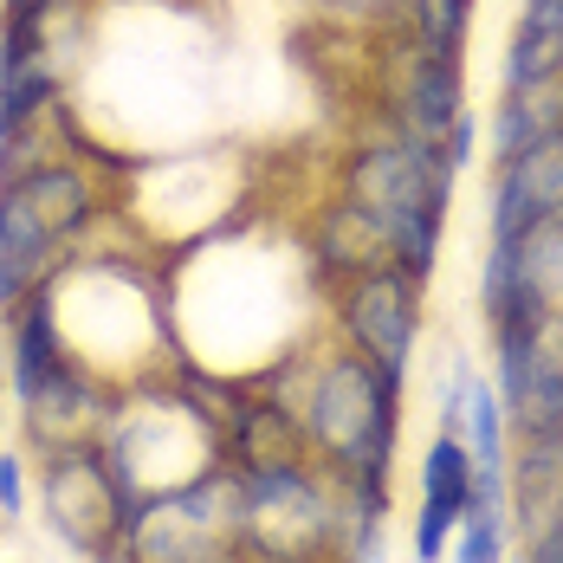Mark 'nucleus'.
Listing matches in <instances>:
<instances>
[{"label": "nucleus", "mask_w": 563, "mask_h": 563, "mask_svg": "<svg viewBox=\"0 0 563 563\" xmlns=\"http://www.w3.org/2000/svg\"><path fill=\"white\" fill-rule=\"evenodd\" d=\"M506 544H511V518L506 511H473L460 518V531H453V563H506Z\"/></svg>", "instance_id": "2eb2a0df"}, {"label": "nucleus", "mask_w": 563, "mask_h": 563, "mask_svg": "<svg viewBox=\"0 0 563 563\" xmlns=\"http://www.w3.org/2000/svg\"><path fill=\"white\" fill-rule=\"evenodd\" d=\"M421 298H428V285L415 273H401V266H369V273L343 279L338 298H331L338 343L369 356L376 369H389L395 383H408L415 343H421Z\"/></svg>", "instance_id": "6e6552de"}, {"label": "nucleus", "mask_w": 563, "mask_h": 563, "mask_svg": "<svg viewBox=\"0 0 563 563\" xmlns=\"http://www.w3.org/2000/svg\"><path fill=\"white\" fill-rule=\"evenodd\" d=\"M466 26H473V0H408V33L421 46L460 53L466 46Z\"/></svg>", "instance_id": "4468645a"}, {"label": "nucleus", "mask_w": 563, "mask_h": 563, "mask_svg": "<svg viewBox=\"0 0 563 563\" xmlns=\"http://www.w3.org/2000/svg\"><path fill=\"white\" fill-rule=\"evenodd\" d=\"M20 511H26V460L13 448H0V518L13 525Z\"/></svg>", "instance_id": "dca6fc26"}, {"label": "nucleus", "mask_w": 563, "mask_h": 563, "mask_svg": "<svg viewBox=\"0 0 563 563\" xmlns=\"http://www.w3.org/2000/svg\"><path fill=\"white\" fill-rule=\"evenodd\" d=\"M460 117H466V65H460V53L421 46L408 33V46L395 53V78H389V123L441 150V136Z\"/></svg>", "instance_id": "9d476101"}, {"label": "nucleus", "mask_w": 563, "mask_h": 563, "mask_svg": "<svg viewBox=\"0 0 563 563\" xmlns=\"http://www.w3.org/2000/svg\"><path fill=\"white\" fill-rule=\"evenodd\" d=\"M544 221H563V130L493 163V195H486V240H518Z\"/></svg>", "instance_id": "9b49d317"}, {"label": "nucleus", "mask_w": 563, "mask_h": 563, "mask_svg": "<svg viewBox=\"0 0 563 563\" xmlns=\"http://www.w3.org/2000/svg\"><path fill=\"white\" fill-rule=\"evenodd\" d=\"M473 506V453L460 434H434L421 453V506H415V563H441Z\"/></svg>", "instance_id": "f8f14e48"}, {"label": "nucleus", "mask_w": 563, "mask_h": 563, "mask_svg": "<svg viewBox=\"0 0 563 563\" xmlns=\"http://www.w3.org/2000/svg\"><path fill=\"white\" fill-rule=\"evenodd\" d=\"M493 389L506 401V428L551 434L563 428V305L493 331Z\"/></svg>", "instance_id": "1a4fd4ad"}, {"label": "nucleus", "mask_w": 563, "mask_h": 563, "mask_svg": "<svg viewBox=\"0 0 563 563\" xmlns=\"http://www.w3.org/2000/svg\"><path fill=\"white\" fill-rule=\"evenodd\" d=\"M525 563H563V511H551L544 525H531V551Z\"/></svg>", "instance_id": "6ab92c4d"}, {"label": "nucleus", "mask_w": 563, "mask_h": 563, "mask_svg": "<svg viewBox=\"0 0 563 563\" xmlns=\"http://www.w3.org/2000/svg\"><path fill=\"white\" fill-rule=\"evenodd\" d=\"M260 389L298 421L305 453L343 486V499L363 511H389V466L401 434V383L356 356L350 343H331L318 363H273Z\"/></svg>", "instance_id": "f257e3e1"}, {"label": "nucleus", "mask_w": 563, "mask_h": 563, "mask_svg": "<svg viewBox=\"0 0 563 563\" xmlns=\"http://www.w3.org/2000/svg\"><path fill=\"white\" fill-rule=\"evenodd\" d=\"M441 163H448L453 175L479 163V123H473V111H466V117H460V123L448 130V136H441Z\"/></svg>", "instance_id": "f3484780"}, {"label": "nucleus", "mask_w": 563, "mask_h": 563, "mask_svg": "<svg viewBox=\"0 0 563 563\" xmlns=\"http://www.w3.org/2000/svg\"><path fill=\"white\" fill-rule=\"evenodd\" d=\"M130 493L111 473V460L98 441L78 448H46L40 453V511L46 531L71 558L85 563H117L123 558V525H130Z\"/></svg>", "instance_id": "0eeeda50"}, {"label": "nucleus", "mask_w": 563, "mask_h": 563, "mask_svg": "<svg viewBox=\"0 0 563 563\" xmlns=\"http://www.w3.org/2000/svg\"><path fill=\"white\" fill-rule=\"evenodd\" d=\"M0 531H7V518H0Z\"/></svg>", "instance_id": "4be33fe9"}, {"label": "nucleus", "mask_w": 563, "mask_h": 563, "mask_svg": "<svg viewBox=\"0 0 563 563\" xmlns=\"http://www.w3.org/2000/svg\"><path fill=\"white\" fill-rule=\"evenodd\" d=\"M7 428H13V383H7V363H0V448H7Z\"/></svg>", "instance_id": "412c9836"}, {"label": "nucleus", "mask_w": 563, "mask_h": 563, "mask_svg": "<svg viewBox=\"0 0 563 563\" xmlns=\"http://www.w3.org/2000/svg\"><path fill=\"white\" fill-rule=\"evenodd\" d=\"M511 26H518V33H544V40H563V0H525Z\"/></svg>", "instance_id": "a211bd4d"}, {"label": "nucleus", "mask_w": 563, "mask_h": 563, "mask_svg": "<svg viewBox=\"0 0 563 563\" xmlns=\"http://www.w3.org/2000/svg\"><path fill=\"white\" fill-rule=\"evenodd\" d=\"M104 221V195L78 156H53L40 169L0 181V318L40 291Z\"/></svg>", "instance_id": "20e7f679"}, {"label": "nucleus", "mask_w": 563, "mask_h": 563, "mask_svg": "<svg viewBox=\"0 0 563 563\" xmlns=\"http://www.w3.org/2000/svg\"><path fill=\"white\" fill-rule=\"evenodd\" d=\"M338 195L376 221V233H383V246H389V260L401 273H415L421 285L434 279L441 233H448V201H453V169L441 163L434 143L395 130L383 117L338 163Z\"/></svg>", "instance_id": "f03ea898"}, {"label": "nucleus", "mask_w": 563, "mask_h": 563, "mask_svg": "<svg viewBox=\"0 0 563 563\" xmlns=\"http://www.w3.org/2000/svg\"><path fill=\"white\" fill-rule=\"evenodd\" d=\"M233 563H246V558H233Z\"/></svg>", "instance_id": "5701e85b"}, {"label": "nucleus", "mask_w": 563, "mask_h": 563, "mask_svg": "<svg viewBox=\"0 0 563 563\" xmlns=\"http://www.w3.org/2000/svg\"><path fill=\"white\" fill-rule=\"evenodd\" d=\"M563 130V78H544V85H518V91H499L493 104V123H486V156L506 163L518 150L544 143Z\"/></svg>", "instance_id": "ddd939ff"}, {"label": "nucleus", "mask_w": 563, "mask_h": 563, "mask_svg": "<svg viewBox=\"0 0 563 563\" xmlns=\"http://www.w3.org/2000/svg\"><path fill=\"white\" fill-rule=\"evenodd\" d=\"M98 448H104L130 499H156V493H175V486H188L214 466H233L221 415L201 395L156 389V376L117 389V408L104 421V434H98Z\"/></svg>", "instance_id": "7ed1b4c3"}, {"label": "nucleus", "mask_w": 563, "mask_h": 563, "mask_svg": "<svg viewBox=\"0 0 563 563\" xmlns=\"http://www.w3.org/2000/svg\"><path fill=\"white\" fill-rule=\"evenodd\" d=\"M71 0H0V13H65Z\"/></svg>", "instance_id": "aec40b11"}, {"label": "nucleus", "mask_w": 563, "mask_h": 563, "mask_svg": "<svg viewBox=\"0 0 563 563\" xmlns=\"http://www.w3.org/2000/svg\"><path fill=\"white\" fill-rule=\"evenodd\" d=\"M233 479L246 563H343V486L311 453L233 460Z\"/></svg>", "instance_id": "39448f33"}, {"label": "nucleus", "mask_w": 563, "mask_h": 563, "mask_svg": "<svg viewBox=\"0 0 563 563\" xmlns=\"http://www.w3.org/2000/svg\"><path fill=\"white\" fill-rule=\"evenodd\" d=\"M240 558V479L214 466L175 493L136 499L117 563H233Z\"/></svg>", "instance_id": "423d86ee"}]
</instances>
